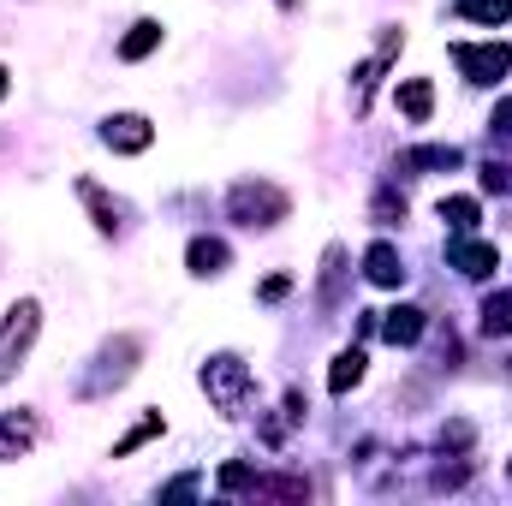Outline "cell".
I'll return each instance as SVG.
<instances>
[{"instance_id": "1", "label": "cell", "mask_w": 512, "mask_h": 506, "mask_svg": "<svg viewBox=\"0 0 512 506\" xmlns=\"http://www.w3.org/2000/svg\"><path fill=\"white\" fill-rule=\"evenodd\" d=\"M36 328H42V304H36V298H18V304L6 310V322H0V381L18 376V364H24L30 346H36Z\"/></svg>"}, {"instance_id": "2", "label": "cell", "mask_w": 512, "mask_h": 506, "mask_svg": "<svg viewBox=\"0 0 512 506\" xmlns=\"http://www.w3.org/2000/svg\"><path fill=\"white\" fill-rule=\"evenodd\" d=\"M203 393H209L221 411H245V399L256 393L251 364H245V358H233V352L209 358V364H203Z\"/></svg>"}, {"instance_id": "3", "label": "cell", "mask_w": 512, "mask_h": 506, "mask_svg": "<svg viewBox=\"0 0 512 506\" xmlns=\"http://www.w3.org/2000/svg\"><path fill=\"white\" fill-rule=\"evenodd\" d=\"M227 209H233V221H245V227H274V221H286V191L280 185H262V179H245V185H233V197H227Z\"/></svg>"}, {"instance_id": "4", "label": "cell", "mask_w": 512, "mask_h": 506, "mask_svg": "<svg viewBox=\"0 0 512 506\" xmlns=\"http://www.w3.org/2000/svg\"><path fill=\"white\" fill-rule=\"evenodd\" d=\"M453 60H459V72L471 84H495L512 66V48L507 42H453Z\"/></svg>"}, {"instance_id": "5", "label": "cell", "mask_w": 512, "mask_h": 506, "mask_svg": "<svg viewBox=\"0 0 512 506\" xmlns=\"http://www.w3.org/2000/svg\"><path fill=\"white\" fill-rule=\"evenodd\" d=\"M102 143H108V149H120V155H137V149H149V143H155V126H149L143 114H114V120L102 126Z\"/></svg>"}, {"instance_id": "6", "label": "cell", "mask_w": 512, "mask_h": 506, "mask_svg": "<svg viewBox=\"0 0 512 506\" xmlns=\"http://www.w3.org/2000/svg\"><path fill=\"white\" fill-rule=\"evenodd\" d=\"M447 262H453L459 274H471V280H489V274L501 268L495 245H483V239H453V245H447Z\"/></svg>"}, {"instance_id": "7", "label": "cell", "mask_w": 512, "mask_h": 506, "mask_svg": "<svg viewBox=\"0 0 512 506\" xmlns=\"http://www.w3.org/2000/svg\"><path fill=\"white\" fill-rule=\"evenodd\" d=\"M393 54H399V36H387L382 54L358 66V78H352V114H364V108H370V90H376V78L387 72V60H393Z\"/></svg>"}, {"instance_id": "8", "label": "cell", "mask_w": 512, "mask_h": 506, "mask_svg": "<svg viewBox=\"0 0 512 506\" xmlns=\"http://www.w3.org/2000/svg\"><path fill=\"white\" fill-rule=\"evenodd\" d=\"M30 441H36V417H30V411H6V417H0V459L30 453Z\"/></svg>"}, {"instance_id": "9", "label": "cell", "mask_w": 512, "mask_h": 506, "mask_svg": "<svg viewBox=\"0 0 512 506\" xmlns=\"http://www.w3.org/2000/svg\"><path fill=\"white\" fill-rule=\"evenodd\" d=\"M364 274H370L376 286H399V280H405V262H399V251L382 239V245H370V251H364Z\"/></svg>"}, {"instance_id": "10", "label": "cell", "mask_w": 512, "mask_h": 506, "mask_svg": "<svg viewBox=\"0 0 512 506\" xmlns=\"http://www.w3.org/2000/svg\"><path fill=\"white\" fill-rule=\"evenodd\" d=\"M382 334L393 340V346H417V340H423V310H411V304L387 310V316H382Z\"/></svg>"}, {"instance_id": "11", "label": "cell", "mask_w": 512, "mask_h": 506, "mask_svg": "<svg viewBox=\"0 0 512 506\" xmlns=\"http://www.w3.org/2000/svg\"><path fill=\"white\" fill-rule=\"evenodd\" d=\"M399 108H405V120L423 126V120L435 114V84H429V78H405V84H399Z\"/></svg>"}, {"instance_id": "12", "label": "cell", "mask_w": 512, "mask_h": 506, "mask_svg": "<svg viewBox=\"0 0 512 506\" xmlns=\"http://www.w3.org/2000/svg\"><path fill=\"white\" fill-rule=\"evenodd\" d=\"M155 42H161V24L155 18H137L126 30V42H120V60H143V54H155Z\"/></svg>"}, {"instance_id": "13", "label": "cell", "mask_w": 512, "mask_h": 506, "mask_svg": "<svg viewBox=\"0 0 512 506\" xmlns=\"http://www.w3.org/2000/svg\"><path fill=\"white\" fill-rule=\"evenodd\" d=\"M364 364H370V358H364L358 346H352V352H340V358H334V370H328V387H334V393H352V387L364 381Z\"/></svg>"}, {"instance_id": "14", "label": "cell", "mask_w": 512, "mask_h": 506, "mask_svg": "<svg viewBox=\"0 0 512 506\" xmlns=\"http://www.w3.org/2000/svg\"><path fill=\"white\" fill-rule=\"evenodd\" d=\"M185 262H191V274H221L227 268V245L221 239H191Z\"/></svg>"}, {"instance_id": "15", "label": "cell", "mask_w": 512, "mask_h": 506, "mask_svg": "<svg viewBox=\"0 0 512 506\" xmlns=\"http://www.w3.org/2000/svg\"><path fill=\"white\" fill-rule=\"evenodd\" d=\"M78 197L96 209V227H102V233H120V209L102 197V185H96V179H78Z\"/></svg>"}, {"instance_id": "16", "label": "cell", "mask_w": 512, "mask_h": 506, "mask_svg": "<svg viewBox=\"0 0 512 506\" xmlns=\"http://www.w3.org/2000/svg\"><path fill=\"white\" fill-rule=\"evenodd\" d=\"M441 221L453 233H471L477 227V197H441Z\"/></svg>"}, {"instance_id": "17", "label": "cell", "mask_w": 512, "mask_h": 506, "mask_svg": "<svg viewBox=\"0 0 512 506\" xmlns=\"http://www.w3.org/2000/svg\"><path fill=\"white\" fill-rule=\"evenodd\" d=\"M340 274H346V251L328 245V256H322V304H340Z\"/></svg>"}, {"instance_id": "18", "label": "cell", "mask_w": 512, "mask_h": 506, "mask_svg": "<svg viewBox=\"0 0 512 506\" xmlns=\"http://www.w3.org/2000/svg\"><path fill=\"white\" fill-rule=\"evenodd\" d=\"M459 18H477V24H507L512 0H459Z\"/></svg>"}, {"instance_id": "19", "label": "cell", "mask_w": 512, "mask_h": 506, "mask_svg": "<svg viewBox=\"0 0 512 506\" xmlns=\"http://www.w3.org/2000/svg\"><path fill=\"white\" fill-rule=\"evenodd\" d=\"M483 334H512V292H495L483 304Z\"/></svg>"}, {"instance_id": "20", "label": "cell", "mask_w": 512, "mask_h": 506, "mask_svg": "<svg viewBox=\"0 0 512 506\" xmlns=\"http://www.w3.org/2000/svg\"><path fill=\"white\" fill-rule=\"evenodd\" d=\"M149 435H161V411H149V417H143V423H137L131 435H120V441H114V459H126V453H137V447H143Z\"/></svg>"}, {"instance_id": "21", "label": "cell", "mask_w": 512, "mask_h": 506, "mask_svg": "<svg viewBox=\"0 0 512 506\" xmlns=\"http://www.w3.org/2000/svg\"><path fill=\"white\" fill-rule=\"evenodd\" d=\"M405 161L411 167H459V149L453 143H429V149H411Z\"/></svg>"}, {"instance_id": "22", "label": "cell", "mask_w": 512, "mask_h": 506, "mask_svg": "<svg viewBox=\"0 0 512 506\" xmlns=\"http://www.w3.org/2000/svg\"><path fill=\"white\" fill-rule=\"evenodd\" d=\"M221 489H227V495H239V489H256V477L245 471V465H227V471H221Z\"/></svg>"}, {"instance_id": "23", "label": "cell", "mask_w": 512, "mask_h": 506, "mask_svg": "<svg viewBox=\"0 0 512 506\" xmlns=\"http://www.w3.org/2000/svg\"><path fill=\"white\" fill-rule=\"evenodd\" d=\"M376 215H382V221H405V197L382 191V197H376Z\"/></svg>"}, {"instance_id": "24", "label": "cell", "mask_w": 512, "mask_h": 506, "mask_svg": "<svg viewBox=\"0 0 512 506\" xmlns=\"http://www.w3.org/2000/svg\"><path fill=\"white\" fill-rule=\"evenodd\" d=\"M483 191H512V173H507V167H495V161H489V167H483Z\"/></svg>"}, {"instance_id": "25", "label": "cell", "mask_w": 512, "mask_h": 506, "mask_svg": "<svg viewBox=\"0 0 512 506\" xmlns=\"http://www.w3.org/2000/svg\"><path fill=\"white\" fill-rule=\"evenodd\" d=\"M161 495H167V501H185V495H197V477H179V483H167Z\"/></svg>"}, {"instance_id": "26", "label": "cell", "mask_w": 512, "mask_h": 506, "mask_svg": "<svg viewBox=\"0 0 512 506\" xmlns=\"http://www.w3.org/2000/svg\"><path fill=\"white\" fill-rule=\"evenodd\" d=\"M286 292H292V280H286V274H274V280L262 286V298H268V304H274V298H286Z\"/></svg>"}, {"instance_id": "27", "label": "cell", "mask_w": 512, "mask_h": 506, "mask_svg": "<svg viewBox=\"0 0 512 506\" xmlns=\"http://www.w3.org/2000/svg\"><path fill=\"white\" fill-rule=\"evenodd\" d=\"M0 96H6V66H0Z\"/></svg>"}, {"instance_id": "28", "label": "cell", "mask_w": 512, "mask_h": 506, "mask_svg": "<svg viewBox=\"0 0 512 506\" xmlns=\"http://www.w3.org/2000/svg\"><path fill=\"white\" fill-rule=\"evenodd\" d=\"M280 6H298V0H280Z\"/></svg>"}]
</instances>
